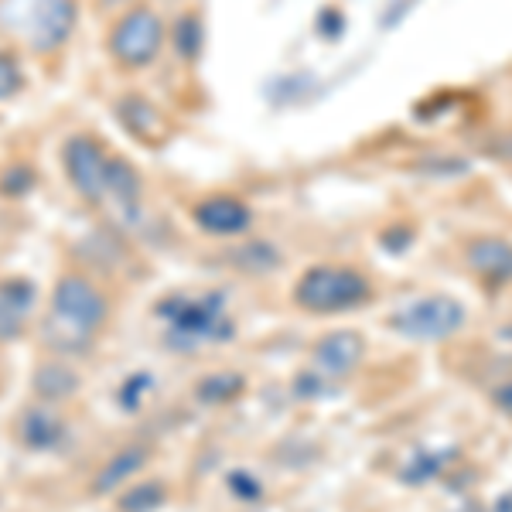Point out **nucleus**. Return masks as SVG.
Listing matches in <instances>:
<instances>
[{
  "label": "nucleus",
  "mask_w": 512,
  "mask_h": 512,
  "mask_svg": "<svg viewBox=\"0 0 512 512\" xmlns=\"http://www.w3.org/2000/svg\"><path fill=\"white\" fill-rule=\"evenodd\" d=\"M113 315H117V304L103 280L79 267L62 270L38 318L41 349L48 355H62V359H82L96 349L99 335L110 328Z\"/></svg>",
  "instance_id": "1"
},
{
  "label": "nucleus",
  "mask_w": 512,
  "mask_h": 512,
  "mask_svg": "<svg viewBox=\"0 0 512 512\" xmlns=\"http://www.w3.org/2000/svg\"><path fill=\"white\" fill-rule=\"evenodd\" d=\"M154 321L161 328V345L175 355H198L205 349L236 342V315L229 294L219 287H178L154 301Z\"/></svg>",
  "instance_id": "2"
},
{
  "label": "nucleus",
  "mask_w": 512,
  "mask_h": 512,
  "mask_svg": "<svg viewBox=\"0 0 512 512\" xmlns=\"http://www.w3.org/2000/svg\"><path fill=\"white\" fill-rule=\"evenodd\" d=\"M79 21V0H0V38L35 59L62 55L76 38Z\"/></svg>",
  "instance_id": "3"
},
{
  "label": "nucleus",
  "mask_w": 512,
  "mask_h": 512,
  "mask_svg": "<svg viewBox=\"0 0 512 512\" xmlns=\"http://www.w3.org/2000/svg\"><path fill=\"white\" fill-rule=\"evenodd\" d=\"M373 277L355 263H311L291 287L297 311L315 318L349 315L373 301Z\"/></svg>",
  "instance_id": "4"
},
{
  "label": "nucleus",
  "mask_w": 512,
  "mask_h": 512,
  "mask_svg": "<svg viewBox=\"0 0 512 512\" xmlns=\"http://www.w3.org/2000/svg\"><path fill=\"white\" fill-rule=\"evenodd\" d=\"M106 55L120 72H147L168 48V21L154 4L134 0L106 24Z\"/></svg>",
  "instance_id": "5"
},
{
  "label": "nucleus",
  "mask_w": 512,
  "mask_h": 512,
  "mask_svg": "<svg viewBox=\"0 0 512 512\" xmlns=\"http://www.w3.org/2000/svg\"><path fill=\"white\" fill-rule=\"evenodd\" d=\"M113 154L117 151L106 147V140L93 134V130H76V134H69L62 140V147H59L62 175L69 181L72 192H76L79 202L93 205V209H103Z\"/></svg>",
  "instance_id": "6"
},
{
  "label": "nucleus",
  "mask_w": 512,
  "mask_h": 512,
  "mask_svg": "<svg viewBox=\"0 0 512 512\" xmlns=\"http://www.w3.org/2000/svg\"><path fill=\"white\" fill-rule=\"evenodd\" d=\"M386 325L407 342H448L468 325V308L451 294H424L400 304Z\"/></svg>",
  "instance_id": "7"
},
{
  "label": "nucleus",
  "mask_w": 512,
  "mask_h": 512,
  "mask_svg": "<svg viewBox=\"0 0 512 512\" xmlns=\"http://www.w3.org/2000/svg\"><path fill=\"white\" fill-rule=\"evenodd\" d=\"M14 444L24 454H38V458H48V454H62L72 444V427L69 414L59 403H45V400H31L14 414L11 424Z\"/></svg>",
  "instance_id": "8"
},
{
  "label": "nucleus",
  "mask_w": 512,
  "mask_h": 512,
  "mask_svg": "<svg viewBox=\"0 0 512 512\" xmlns=\"http://www.w3.org/2000/svg\"><path fill=\"white\" fill-rule=\"evenodd\" d=\"M188 222L195 226V233L219 239V243H236L253 233L256 212L236 192H209L188 205Z\"/></svg>",
  "instance_id": "9"
},
{
  "label": "nucleus",
  "mask_w": 512,
  "mask_h": 512,
  "mask_svg": "<svg viewBox=\"0 0 512 512\" xmlns=\"http://www.w3.org/2000/svg\"><path fill=\"white\" fill-rule=\"evenodd\" d=\"M41 318V287L28 274L0 277V345L28 338Z\"/></svg>",
  "instance_id": "10"
},
{
  "label": "nucleus",
  "mask_w": 512,
  "mask_h": 512,
  "mask_svg": "<svg viewBox=\"0 0 512 512\" xmlns=\"http://www.w3.org/2000/svg\"><path fill=\"white\" fill-rule=\"evenodd\" d=\"M113 113H117L120 127L127 130L137 144H144L147 151H158L164 140L171 137V120L168 113L161 110L154 99H147L144 93H123L117 103H113Z\"/></svg>",
  "instance_id": "11"
},
{
  "label": "nucleus",
  "mask_w": 512,
  "mask_h": 512,
  "mask_svg": "<svg viewBox=\"0 0 512 512\" xmlns=\"http://www.w3.org/2000/svg\"><path fill=\"white\" fill-rule=\"evenodd\" d=\"M362 359H366V338H362V332H352V328L321 335L315 349H311V369L332 379V383L349 379L362 366Z\"/></svg>",
  "instance_id": "12"
},
{
  "label": "nucleus",
  "mask_w": 512,
  "mask_h": 512,
  "mask_svg": "<svg viewBox=\"0 0 512 512\" xmlns=\"http://www.w3.org/2000/svg\"><path fill=\"white\" fill-rule=\"evenodd\" d=\"M154 461V448L144 441H130V444H120L103 465L96 468L93 482H89V492L93 495H117L120 489H127L130 482H137L140 475H147Z\"/></svg>",
  "instance_id": "13"
},
{
  "label": "nucleus",
  "mask_w": 512,
  "mask_h": 512,
  "mask_svg": "<svg viewBox=\"0 0 512 512\" xmlns=\"http://www.w3.org/2000/svg\"><path fill=\"white\" fill-rule=\"evenodd\" d=\"M465 263L489 291H502L506 284H512V243L509 239L472 236L465 243Z\"/></svg>",
  "instance_id": "14"
},
{
  "label": "nucleus",
  "mask_w": 512,
  "mask_h": 512,
  "mask_svg": "<svg viewBox=\"0 0 512 512\" xmlns=\"http://www.w3.org/2000/svg\"><path fill=\"white\" fill-rule=\"evenodd\" d=\"M82 390V373L72 366V359H62V355H48L35 366V376H31V400H45V403H65L72 400Z\"/></svg>",
  "instance_id": "15"
},
{
  "label": "nucleus",
  "mask_w": 512,
  "mask_h": 512,
  "mask_svg": "<svg viewBox=\"0 0 512 512\" xmlns=\"http://www.w3.org/2000/svg\"><path fill=\"white\" fill-rule=\"evenodd\" d=\"M205 41H209V28H205V18L198 7H185L175 21H168V48L181 65H188V69L202 59Z\"/></svg>",
  "instance_id": "16"
},
{
  "label": "nucleus",
  "mask_w": 512,
  "mask_h": 512,
  "mask_svg": "<svg viewBox=\"0 0 512 512\" xmlns=\"http://www.w3.org/2000/svg\"><path fill=\"white\" fill-rule=\"evenodd\" d=\"M458 454L461 451L454 448V444H448V448H414V451H410V458H407V465L400 468V482L420 489V485L441 478L444 468H448L451 461H458Z\"/></svg>",
  "instance_id": "17"
},
{
  "label": "nucleus",
  "mask_w": 512,
  "mask_h": 512,
  "mask_svg": "<svg viewBox=\"0 0 512 512\" xmlns=\"http://www.w3.org/2000/svg\"><path fill=\"white\" fill-rule=\"evenodd\" d=\"M239 246L229 250V263L239 270V274H274V270L284 267V253L280 246H274L270 239H236Z\"/></svg>",
  "instance_id": "18"
},
{
  "label": "nucleus",
  "mask_w": 512,
  "mask_h": 512,
  "mask_svg": "<svg viewBox=\"0 0 512 512\" xmlns=\"http://www.w3.org/2000/svg\"><path fill=\"white\" fill-rule=\"evenodd\" d=\"M168 499H171L168 482L151 478V475H140L137 482H130L127 489L117 492V509L120 512H161L168 506Z\"/></svg>",
  "instance_id": "19"
},
{
  "label": "nucleus",
  "mask_w": 512,
  "mask_h": 512,
  "mask_svg": "<svg viewBox=\"0 0 512 512\" xmlns=\"http://www.w3.org/2000/svg\"><path fill=\"white\" fill-rule=\"evenodd\" d=\"M246 393V376L233 373V369H219V373H209L195 383V400L205 403V407H226V403L239 400Z\"/></svg>",
  "instance_id": "20"
},
{
  "label": "nucleus",
  "mask_w": 512,
  "mask_h": 512,
  "mask_svg": "<svg viewBox=\"0 0 512 512\" xmlns=\"http://www.w3.org/2000/svg\"><path fill=\"white\" fill-rule=\"evenodd\" d=\"M154 390H158V379H154V373L137 369V373H127L120 379L117 393H113V403H117L120 414L134 417V414H140V410L147 407V400L154 396Z\"/></svg>",
  "instance_id": "21"
},
{
  "label": "nucleus",
  "mask_w": 512,
  "mask_h": 512,
  "mask_svg": "<svg viewBox=\"0 0 512 512\" xmlns=\"http://www.w3.org/2000/svg\"><path fill=\"white\" fill-rule=\"evenodd\" d=\"M28 89V69H24L18 48L0 45V103H14Z\"/></svg>",
  "instance_id": "22"
},
{
  "label": "nucleus",
  "mask_w": 512,
  "mask_h": 512,
  "mask_svg": "<svg viewBox=\"0 0 512 512\" xmlns=\"http://www.w3.org/2000/svg\"><path fill=\"white\" fill-rule=\"evenodd\" d=\"M222 482H226V492L233 495L236 502H243V506H256V502L267 495V485H263L260 475L250 472V468H229Z\"/></svg>",
  "instance_id": "23"
},
{
  "label": "nucleus",
  "mask_w": 512,
  "mask_h": 512,
  "mask_svg": "<svg viewBox=\"0 0 512 512\" xmlns=\"http://www.w3.org/2000/svg\"><path fill=\"white\" fill-rule=\"evenodd\" d=\"M335 383L332 379H325L315 369H304V373L294 376V396L297 400H328V396H335Z\"/></svg>",
  "instance_id": "24"
},
{
  "label": "nucleus",
  "mask_w": 512,
  "mask_h": 512,
  "mask_svg": "<svg viewBox=\"0 0 512 512\" xmlns=\"http://www.w3.org/2000/svg\"><path fill=\"white\" fill-rule=\"evenodd\" d=\"M35 181H38V175L31 164H14V168H7L4 175H0V192L7 198H21L35 188Z\"/></svg>",
  "instance_id": "25"
},
{
  "label": "nucleus",
  "mask_w": 512,
  "mask_h": 512,
  "mask_svg": "<svg viewBox=\"0 0 512 512\" xmlns=\"http://www.w3.org/2000/svg\"><path fill=\"white\" fill-rule=\"evenodd\" d=\"M345 28H349V18H345V11L338 4H325L318 11V18H315V31L325 41H342L345 35Z\"/></svg>",
  "instance_id": "26"
},
{
  "label": "nucleus",
  "mask_w": 512,
  "mask_h": 512,
  "mask_svg": "<svg viewBox=\"0 0 512 512\" xmlns=\"http://www.w3.org/2000/svg\"><path fill=\"white\" fill-rule=\"evenodd\" d=\"M414 239H417V229L410 226V222H396V226H386L383 233H379V246L393 256H403L414 246Z\"/></svg>",
  "instance_id": "27"
},
{
  "label": "nucleus",
  "mask_w": 512,
  "mask_h": 512,
  "mask_svg": "<svg viewBox=\"0 0 512 512\" xmlns=\"http://www.w3.org/2000/svg\"><path fill=\"white\" fill-rule=\"evenodd\" d=\"M492 403L502 410L506 417H512V379H506V383H499L492 390Z\"/></svg>",
  "instance_id": "28"
},
{
  "label": "nucleus",
  "mask_w": 512,
  "mask_h": 512,
  "mask_svg": "<svg viewBox=\"0 0 512 512\" xmlns=\"http://www.w3.org/2000/svg\"><path fill=\"white\" fill-rule=\"evenodd\" d=\"M489 512H512V489L509 492H502L499 499L492 502V509Z\"/></svg>",
  "instance_id": "29"
},
{
  "label": "nucleus",
  "mask_w": 512,
  "mask_h": 512,
  "mask_svg": "<svg viewBox=\"0 0 512 512\" xmlns=\"http://www.w3.org/2000/svg\"><path fill=\"white\" fill-rule=\"evenodd\" d=\"M458 512H485V509L478 506V502H465V506H461Z\"/></svg>",
  "instance_id": "30"
}]
</instances>
